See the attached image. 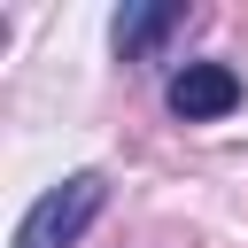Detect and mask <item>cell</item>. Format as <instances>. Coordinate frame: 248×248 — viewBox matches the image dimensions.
<instances>
[{
	"label": "cell",
	"instance_id": "7a4b0ae2",
	"mask_svg": "<svg viewBox=\"0 0 248 248\" xmlns=\"http://www.w3.org/2000/svg\"><path fill=\"white\" fill-rule=\"evenodd\" d=\"M163 101H170V116L209 124V116H232V108H240V78H232L225 62H186V70H170Z\"/></svg>",
	"mask_w": 248,
	"mask_h": 248
},
{
	"label": "cell",
	"instance_id": "6da1fadb",
	"mask_svg": "<svg viewBox=\"0 0 248 248\" xmlns=\"http://www.w3.org/2000/svg\"><path fill=\"white\" fill-rule=\"evenodd\" d=\"M101 202H108V178H101V170H70L62 186H46V194L23 209L16 248H78V232L101 217Z\"/></svg>",
	"mask_w": 248,
	"mask_h": 248
},
{
	"label": "cell",
	"instance_id": "3957f363",
	"mask_svg": "<svg viewBox=\"0 0 248 248\" xmlns=\"http://www.w3.org/2000/svg\"><path fill=\"white\" fill-rule=\"evenodd\" d=\"M170 31H186V8H178V0H155V8H124V16H116V54H124V62H155Z\"/></svg>",
	"mask_w": 248,
	"mask_h": 248
}]
</instances>
